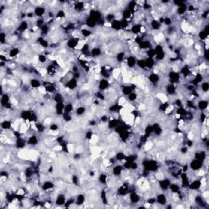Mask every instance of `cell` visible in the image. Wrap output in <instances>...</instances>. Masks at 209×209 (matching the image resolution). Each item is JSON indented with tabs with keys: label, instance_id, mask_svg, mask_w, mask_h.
Wrapping results in <instances>:
<instances>
[{
	"label": "cell",
	"instance_id": "6da1fadb",
	"mask_svg": "<svg viewBox=\"0 0 209 209\" xmlns=\"http://www.w3.org/2000/svg\"><path fill=\"white\" fill-rule=\"evenodd\" d=\"M148 81L150 83H151L152 86H157L159 85V83L161 82V77H160L159 74L158 73L152 72L150 74H149L147 76Z\"/></svg>",
	"mask_w": 209,
	"mask_h": 209
},
{
	"label": "cell",
	"instance_id": "7a4b0ae2",
	"mask_svg": "<svg viewBox=\"0 0 209 209\" xmlns=\"http://www.w3.org/2000/svg\"><path fill=\"white\" fill-rule=\"evenodd\" d=\"M82 39L78 38H75V37H70V38L67 39L66 42V47L69 48L70 50H75L78 48V44H79V42L81 41Z\"/></svg>",
	"mask_w": 209,
	"mask_h": 209
},
{
	"label": "cell",
	"instance_id": "3957f363",
	"mask_svg": "<svg viewBox=\"0 0 209 209\" xmlns=\"http://www.w3.org/2000/svg\"><path fill=\"white\" fill-rule=\"evenodd\" d=\"M203 166H204V164H203V161L196 159H194L191 160L190 163H189V168L190 169V171H196L203 168Z\"/></svg>",
	"mask_w": 209,
	"mask_h": 209
},
{
	"label": "cell",
	"instance_id": "277c9868",
	"mask_svg": "<svg viewBox=\"0 0 209 209\" xmlns=\"http://www.w3.org/2000/svg\"><path fill=\"white\" fill-rule=\"evenodd\" d=\"M171 180L169 179V178H167V177H164L161 180H158V184H159V189L162 190L163 192L168 191L169 189V186L171 185Z\"/></svg>",
	"mask_w": 209,
	"mask_h": 209
},
{
	"label": "cell",
	"instance_id": "5b68a950",
	"mask_svg": "<svg viewBox=\"0 0 209 209\" xmlns=\"http://www.w3.org/2000/svg\"><path fill=\"white\" fill-rule=\"evenodd\" d=\"M126 65H127V66L129 68V69H135L136 67H137V57L135 55H132V54H131V55L128 56L127 57H126Z\"/></svg>",
	"mask_w": 209,
	"mask_h": 209
},
{
	"label": "cell",
	"instance_id": "8992f818",
	"mask_svg": "<svg viewBox=\"0 0 209 209\" xmlns=\"http://www.w3.org/2000/svg\"><path fill=\"white\" fill-rule=\"evenodd\" d=\"M65 88H67L70 91L75 90L78 86V80L74 78H70L66 83H65Z\"/></svg>",
	"mask_w": 209,
	"mask_h": 209
},
{
	"label": "cell",
	"instance_id": "52a82bcc",
	"mask_svg": "<svg viewBox=\"0 0 209 209\" xmlns=\"http://www.w3.org/2000/svg\"><path fill=\"white\" fill-rule=\"evenodd\" d=\"M46 6H37L34 8V13L37 18H43L47 13Z\"/></svg>",
	"mask_w": 209,
	"mask_h": 209
},
{
	"label": "cell",
	"instance_id": "ba28073f",
	"mask_svg": "<svg viewBox=\"0 0 209 209\" xmlns=\"http://www.w3.org/2000/svg\"><path fill=\"white\" fill-rule=\"evenodd\" d=\"M201 188H202V184H201L200 179L195 178V179L190 181L188 189L191 190V191H197L198 189H200Z\"/></svg>",
	"mask_w": 209,
	"mask_h": 209
},
{
	"label": "cell",
	"instance_id": "9c48e42d",
	"mask_svg": "<svg viewBox=\"0 0 209 209\" xmlns=\"http://www.w3.org/2000/svg\"><path fill=\"white\" fill-rule=\"evenodd\" d=\"M128 198H129L130 203H132V204H137V203H140L141 200V196L136 190H134V191H131L130 193H129Z\"/></svg>",
	"mask_w": 209,
	"mask_h": 209
},
{
	"label": "cell",
	"instance_id": "30bf717a",
	"mask_svg": "<svg viewBox=\"0 0 209 209\" xmlns=\"http://www.w3.org/2000/svg\"><path fill=\"white\" fill-rule=\"evenodd\" d=\"M111 87V82L109 81V79H106V78H101L100 80H99L98 83V89L99 91H101V92H104L106 91Z\"/></svg>",
	"mask_w": 209,
	"mask_h": 209
},
{
	"label": "cell",
	"instance_id": "8fae6325",
	"mask_svg": "<svg viewBox=\"0 0 209 209\" xmlns=\"http://www.w3.org/2000/svg\"><path fill=\"white\" fill-rule=\"evenodd\" d=\"M29 28V24L27 20H24L20 21V23L18 25L17 28V31L19 34H24V33L27 31Z\"/></svg>",
	"mask_w": 209,
	"mask_h": 209
},
{
	"label": "cell",
	"instance_id": "7c38bea8",
	"mask_svg": "<svg viewBox=\"0 0 209 209\" xmlns=\"http://www.w3.org/2000/svg\"><path fill=\"white\" fill-rule=\"evenodd\" d=\"M177 85L172 84V83H168L165 85V92L168 96H173L177 94Z\"/></svg>",
	"mask_w": 209,
	"mask_h": 209
},
{
	"label": "cell",
	"instance_id": "4fadbf2b",
	"mask_svg": "<svg viewBox=\"0 0 209 209\" xmlns=\"http://www.w3.org/2000/svg\"><path fill=\"white\" fill-rule=\"evenodd\" d=\"M156 203L160 206H165L168 204V198L164 193H159L157 195Z\"/></svg>",
	"mask_w": 209,
	"mask_h": 209
},
{
	"label": "cell",
	"instance_id": "5bb4252c",
	"mask_svg": "<svg viewBox=\"0 0 209 209\" xmlns=\"http://www.w3.org/2000/svg\"><path fill=\"white\" fill-rule=\"evenodd\" d=\"M149 25L150 28H151L153 31H159L162 29V24L157 19H151L150 21L149 22Z\"/></svg>",
	"mask_w": 209,
	"mask_h": 209
},
{
	"label": "cell",
	"instance_id": "9a60e30c",
	"mask_svg": "<svg viewBox=\"0 0 209 209\" xmlns=\"http://www.w3.org/2000/svg\"><path fill=\"white\" fill-rule=\"evenodd\" d=\"M73 8L76 13H78V14L83 13L85 11V2H81V1L75 2L74 5L73 6Z\"/></svg>",
	"mask_w": 209,
	"mask_h": 209
},
{
	"label": "cell",
	"instance_id": "2e32d148",
	"mask_svg": "<svg viewBox=\"0 0 209 209\" xmlns=\"http://www.w3.org/2000/svg\"><path fill=\"white\" fill-rule=\"evenodd\" d=\"M20 53V50L18 47H12L10 49H9L8 54V56L9 57V59L12 58H17L19 55Z\"/></svg>",
	"mask_w": 209,
	"mask_h": 209
},
{
	"label": "cell",
	"instance_id": "e0dca14e",
	"mask_svg": "<svg viewBox=\"0 0 209 209\" xmlns=\"http://www.w3.org/2000/svg\"><path fill=\"white\" fill-rule=\"evenodd\" d=\"M29 84V86L31 87L32 89H37V90L39 89V88L43 86V84H42V81H41L40 79H38V78H30Z\"/></svg>",
	"mask_w": 209,
	"mask_h": 209
},
{
	"label": "cell",
	"instance_id": "ac0fdd59",
	"mask_svg": "<svg viewBox=\"0 0 209 209\" xmlns=\"http://www.w3.org/2000/svg\"><path fill=\"white\" fill-rule=\"evenodd\" d=\"M91 56L92 58H96V57H100L102 55V49L98 46H93V47L91 49Z\"/></svg>",
	"mask_w": 209,
	"mask_h": 209
},
{
	"label": "cell",
	"instance_id": "d6986e66",
	"mask_svg": "<svg viewBox=\"0 0 209 209\" xmlns=\"http://www.w3.org/2000/svg\"><path fill=\"white\" fill-rule=\"evenodd\" d=\"M55 188V183L52 182V180H45L43 185H42V189L44 191H49V190H53Z\"/></svg>",
	"mask_w": 209,
	"mask_h": 209
},
{
	"label": "cell",
	"instance_id": "ffe728a7",
	"mask_svg": "<svg viewBox=\"0 0 209 209\" xmlns=\"http://www.w3.org/2000/svg\"><path fill=\"white\" fill-rule=\"evenodd\" d=\"M65 202H66V196L64 194H59L56 195L55 198V203L57 206H64Z\"/></svg>",
	"mask_w": 209,
	"mask_h": 209
},
{
	"label": "cell",
	"instance_id": "44dd1931",
	"mask_svg": "<svg viewBox=\"0 0 209 209\" xmlns=\"http://www.w3.org/2000/svg\"><path fill=\"white\" fill-rule=\"evenodd\" d=\"M123 170L124 169H123V164H117V165L114 166L113 168H112V175H113L114 177H119V176L122 175Z\"/></svg>",
	"mask_w": 209,
	"mask_h": 209
},
{
	"label": "cell",
	"instance_id": "7402d4cb",
	"mask_svg": "<svg viewBox=\"0 0 209 209\" xmlns=\"http://www.w3.org/2000/svg\"><path fill=\"white\" fill-rule=\"evenodd\" d=\"M65 103H56L55 113L57 116H62L64 114V109Z\"/></svg>",
	"mask_w": 209,
	"mask_h": 209
},
{
	"label": "cell",
	"instance_id": "603a6c76",
	"mask_svg": "<svg viewBox=\"0 0 209 209\" xmlns=\"http://www.w3.org/2000/svg\"><path fill=\"white\" fill-rule=\"evenodd\" d=\"M208 108V101L206 99H202L197 103V109L200 111H204Z\"/></svg>",
	"mask_w": 209,
	"mask_h": 209
},
{
	"label": "cell",
	"instance_id": "cb8c5ba5",
	"mask_svg": "<svg viewBox=\"0 0 209 209\" xmlns=\"http://www.w3.org/2000/svg\"><path fill=\"white\" fill-rule=\"evenodd\" d=\"M38 141H39V139H38V137L35 134H33L31 136H29L27 138V145H31V146H35V145H38Z\"/></svg>",
	"mask_w": 209,
	"mask_h": 209
},
{
	"label": "cell",
	"instance_id": "d4e9b609",
	"mask_svg": "<svg viewBox=\"0 0 209 209\" xmlns=\"http://www.w3.org/2000/svg\"><path fill=\"white\" fill-rule=\"evenodd\" d=\"M145 65H146V68L148 70H151L154 69L155 67V64H156V61L154 58H150V57H145Z\"/></svg>",
	"mask_w": 209,
	"mask_h": 209
},
{
	"label": "cell",
	"instance_id": "484cf974",
	"mask_svg": "<svg viewBox=\"0 0 209 209\" xmlns=\"http://www.w3.org/2000/svg\"><path fill=\"white\" fill-rule=\"evenodd\" d=\"M176 12H177V16H183L185 15L187 12V4H186V2L185 3H183L182 5H180L179 7H177L176 8Z\"/></svg>",
	"mask_w": 209,
	"mask_h": 209
},
{
	"label": "cell",
	"instance_id": "4316f807",
	"mask_svg": "<svg viewBox=\"0 0 209 209\" xmlns=\"http://www.w3.org/2000/svg\"><path fill=\"white\" fill-rule=\"evenodd\" d=\"M141 25L138 23H134L133 25H132V27L130 29V33L132 35H139L141 33Z\"/></svg>",
	"mask_w": 209,
	"mask_h": 209
},
{
	"label": "cell",
	"instance_id": "83f0119b",
	"mask_svg": "<svg viewBox=\"0 0 209 209\" xmlns=\"http://www.w3.org/2000/svg\"><path fill=\"white\" fill-rule=\"evenodd\" d=\"M132 92H135L133 89V87H132V85H123L121 88V92L123 96H128L129 94Z\"/></svg>",
	"mask_w": 209,
	"mask_h": 209
},
{
	"label": "cell",
	"instance_id": "f1b7e54d",
	"mask_svg": "<svg viewBox=\"0 0 209 209\" xmlns=\"http://www.w3.org/2000/svg\"><path fill=\"white\" fill-rule=\"evenodd\" d=\"M79 32H80V35H81L82 37L84 38H89L92 35V30L88 29L87 27L86 28H82Z\"/></svg>",
	"mask_w": 209,
	"mask_h": 209
},
{
	"label": "cell",
	"instance_id": "f546056e",
	"mask_svg": "<svg viewBox=\"0 0 209 209\" xmlns=\"http://www.w3.org/2000/svg\"><path fill=\"white\" fill-rule=\"evenodd\" d=\"M126 52L124 51H121V52H117L115 55V61L118 63H123V61L126 60Z\"/></svg>",
	"mask_w": 209,
	"mask_h": 209
},
{
	"label": "cell",
	"instance_id": "4dcf8cb0",
	"mask_svg": "<svg viewBox=\"0 0 209 209\" xmlns=\"http://www.w3.org/2000/svg\"><path fill=\"white\" fill-rule=\"evenodd\" d=\"M1 128L4 131H8L12 128V122L8 119H5L1 123Z\"/></svg>",
	"mask_w": 209,
	"mask_h": 209
},
{
	"label": "cell",
	"instance_id": "1f68e13d",
	"mask_svg": "<svg viewBox=\"0 0 209 209\" xmlns=\"http://www.w3.org/2000/svg\"><path fill=\"white\" fill-rule=\"evenodd\" d=\"M85 200H86L85 195H83V194H78L75 198V204L77 206H82L83 204L85 203Z\"/></svg>",
	"mask_w": 209,
	"mask_h": 209
},
{
	"label": "cell",
	"instance_id": "d6a6232c",
	"mask_svg": "<svg viewBox=\"0 0 209 209\" xmlns=\"http://www.w3.org/2000/svg\"><path fill=\"white\" fill-rule=\"evenodd\" d=\"M40 35L42 37H46L47 35H49L50 30H51V28L50 26L47 25V24H45L43 27H41L40 29Z\"/></svg>",
	"mask_w": 209,
	"mask_h": 209
},
{
	"label": "cell",
	"instance_id": "836d02e7",
	"mask_svg": "<svg viewBox=\"0 0 209 209\" xmlns=\"http://www.w3.org/2000/svg\"><path fill=\"white\" fill-rule=\"evenodd\" d=\"M137 67L141 70H148L146 68V65H145V58H137Z\"/></svg>",
	"mask_w": 209,
	"mask_h": 209
},
{
	"label": "cell",
	"instance_id": "e575fe53",
	"mask_svg": "<svg viewBox=\"0 0 209 209\" xmlns=\"http://www.w3.org/2000/svg\"><path fill=\"white\" fill-rule=\"evenodd\" d=\"M169 190L172 194H179L180 192V186L177 183H171V185L169 186Z\"/></svg>",
	"mask_w": 209,
	"mask_h": 209
},
{
	"label": "cell",
	"instance_id": "d590c367",
	"mask_svg": "<svg viewBox=\"0 0 209 209\" xmlns=\"http://www.w3.org/2000/svg\"><path fill=\"white\" fill-rule=\"evenodd\" d=\"M86 111H87L86 106H84V105H78V106L75 107L74 112H75L77 116H82L86 113Z\"/></svg>",
	"mask_w": 209,
	"mask_h": 209
},
{
	"label": "cell",
	"instance_id": "8d00e7d4",
	"mask_svg": "<svg viewBox=\"0 0 209 209\" xmlns=\"http://www.w3.org/2000/svg\"><path fill=\"white\" fill-rule=\"evenodd\" d=\"M108 174L105 172H102L100 174L98 177V181L101 185H106L108 182Z\"/></svg>",
	"mask_w": 209,
	"mask_h": 209
},
{
	"label": "cell",
	"instance_id": "74e56055",
	"mask_svg": "<svg viewBox=\"0 0 209 209\" xmlns=\"http://www.w3.org/2000/svg\"><path fill=\"white\" fill-rule=\"evenodd\" d=\"M111 29L114 31H119L121 30V23L119 20H114L111 22Z\"/></svg>",
	"mask_w": 209,
	"mask_h": 209
},
{
	"label": "cell",
	"instance_id": "f35d334b",
	"mask_svg": "<svg viewBox=\"0 0 209 209\" xmlns=\"http://www.w3.org/2000/svg\"><path fill=\"white\" fill-rule=\"evenodd\" d=\"M114 158H115V159L118 162H123V161H125L126 154H125L123 151H119V152H117L116 154H115Z\"/></svg>",
	"mask_w": 209,
	"mask_h": 209
},
{
	"label": "cell",
	"instance_id": "ab89813d",
	"mask_svg": "<svg viewBox=\"0 0 209 209\" xmlns=\"http://www.w3.org/2000/svg\"><path fill=\"white\" fill-rule=\"evenodd\" d=\"M138 100V94L137 92H132L128 96V101L129 102H137Z\"/></svg>",
	"mask_w": 209,
	"mask_h": 209
},
{
	"label": "cell",
	"instance_id": "60d3db41",
	"mask_svg": "<svg viewBox=\"0 0 209 209\" xmlns=\"http://www.w3.org/2000/svg\"><path fill=\"white\" fill-rule=\"evenodd\" d=\"M201 92L203 93H207L209 91V83L207 81H203L200 84Z\"/></svg>",
	"mask_w": 209,
	"mask_h": 209
},
{
	"label": "cell",
	"instance_id": "b9f144b4",
	"mask_svg": "<svg viewBox=\"0 0 209 209\" xmlns=\"http://www.w3.org/2000/svg\"><path fill=\"white\" fill-rule=\"evenodd\" d=\"M37 57H38V62H39V63L42 65L45 64L47 61V59H48V57H47L44 53L38 54V55L37 56Z\"/></svg>",
	"mask_w": 209,
	"mask_h": 209
},
{
	"label": "cell",
	"instance_id": "7bdbcfd3",
	"mask_svg": "<svg viewBox=\"0 0 209 209\" xmlns=\"http://www.w3.org/2000/svg\"><path fill=\"white\" fill-rule=\"evenodd\" d=\"M172 23H173V20H172V18L171 17H168V16H167V17L165 16L164 17V21H163L164 26L168 27V26H171L172 25Z\"/></svg>",
	"mask_w": 209,
	"mask_h": 209
},
{
	"label": "cell",
	"instance_id": "ee69618b",
	"mask_svg": "<svg viewBox=\"0 0 209 209\" xmlns=\"http://www.w3.org/2000/svg\"><path fill=\"white\" fill-rule=\"evenodd\" d=\"M145 56H146V57L154 58L155 57V52H154V48L152 47V48H150L147 51H145Z\"/></svg>",
	"mask_w": 209,
	"mask_h": 209
},
{
	"label": "cell",
	"instance_id": "f6af8a7d",
	"mask_svg": "<svg viewBox=\"0 0 209 209\" xmlns=\"http://www.w3.org/2000/svg\"><path fill=\"white\" fill-rule=\"evenodd\" d=\"M59 125L56 123H52L51 124L48 126V129L51 132H59Z\"/></svg>",
	"mask_w": 209,
	"mask_h": 209
},
{
	"label": "cell",
	"instance_id": "bcb514c9",
	"mask_svg": "<svg viewBox=\"0 0 209 209\" xmlns=\"http://www.w3.org/2000/svg\"><path fill=\"white\" fill-rule=\"evenodd\" d=\"M71 181H72L73 185L78 186V184H79V177H78V175H72V177H71Z\"/></svg>",
	"mask_w": 209,
	"mask_h": 209
},
{
	"label": "cell",
	"instance_id": "7dc6e473",
	"mask_svg": "<svg viewBox=\"0 0 209 209\" xmlns=\"http://www.w3.org/2000/svg\"><path fill=\"white\" fill-rule=\"evenodd\" d=\"M73 204H75V199L73 198H70L69 199H67L65 203V207H70L73 205Z\"/></svg>",
	"mask_w": 209,
	"mask_h": 209
},
{
	"label": "cell",
	"instance_id": "c3c4849f",
	"mask_svg": "<svg viewBox=\"0 0 209 209\" xmlns=\"http://www.w3.org/2000/svg\"><path fill=\"white\" fill-rule=\"evenodd\" d=\"M93 136H94V133H93L92 130H87L85 132V139L87 140V141H91V139L92 138Z\"/></svg>",
	"mask_w": 209,
	"mask_h": 209
},
{
	"label": "cell",
	"instance_id": "681fc988",
	"mask_svg": "<svg viewBox=\"0 0 209 209\" xmlns=\"http://www.w3.org/2000/svg\"><path fill=\"white\" fill-rule=\"evenodd\" d=\"M180 154H188V152H189V148H188L186 145H182V146L180 148Z\"/></svg>",
	"mask_w": 209,
	"mask_h": 209
},
{
	"label": "cell",
	"instance_id": "f907efd6",
	"mask_svg": "<svg viewBox=\"0 0 209 209\" xmlns=\"http://www.w3.org/2000/svg\"><path fill=\"white\" fill-rule=\"evenodd\" d=\"M147 203H149V204H150V205H154L156 203V197L154 198H152V197H150L147 199Z\"/></svg>",
	"mask_w": 209,
	"mask_h": 209
},
{
	"label": "cell",
	"instance_id": "816d5d0a",
	"mask_svg": "<svg viewBox=\"0 0 209 209\" xmlns=\"http://www.w3.org/2000/svg\"><path fill=\"white\" fill-rule=\"evenodd\" d=\"M89 125H90L91 127H96V120H94V119H92V120H91L90 122H89Z\"/></svg>",
	"mask_w": 209,
	"mask_h": 209
}]
</instances>
